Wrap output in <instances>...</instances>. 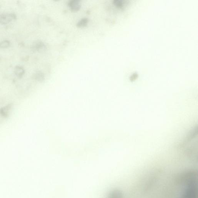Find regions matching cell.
<instances>
[{
    "mask_svg": "<svg viewBox=\"0 0 198 198\" xmlns=\"http://www.w3.org/2000/svg\"><path fill=\"white\" fill-rule=\"evenodd\" d=\"M14 72L16 76L18 77H21L25 73V70L22 67L17 66L15 68Z\"/></svg>",
    "mask_w": 198,
    "mask_h": 198,
    "instance_id": "cell-4",
    "label": "cell"
},
{
    "mask_svg": "<svg viewBox=\"0 0 198 198\" xmlns=\"http://www.w3.org/2000/svg\"><path fill=\"white\" fill-rule=\"evenodd\" d=\"M107 198H124V194L121 190L116 189L109 193Z\"/></svg>",
    "mask_w": 198,
    "mask_h": 198,
    "instance_id": "cell-3",
    "label": "cell"
},
{
    "mask_svg": "<svg viewBox=\"0 0 198 198\" xmlns=\"http://www.w3.org/2000/svg\"><path fill=\"white\" fill-rule=\"evenodd\" d=\"M34 77L38 81H41L43 80V76L42 75V73H36L34 75Z\"/></svg>",
    "mask_w": 198,
    "mask_h": 198,
    "instance_id": "cell-7",
    "label": "cell"
},
{
    "mask_svg": "<svg viewBox=\"0 0 198 198\" xmlns=\"http://www.w3.org/2000/svg\"><path fill=\"white\" fill-rule=\"evenodd\" d=\"M184 192L180 198H198V178H194L183 185Z\"/></svg>",
    "mask_w": 198,
    "mask_h": 198,
    "instance_id": "cell-1",
    "label": "cell"
},
{
    "mask_svg": "<svg viewBox=\"0 0 198 198\" xmlns=\"http://www.w3.org/2000/svg\"><path fill=\"white\" fill-rule=\"evenodd\" d=\"M69 6L72 10H78L80 7L79 4L77 1H73L69 3Z\"/></svg>",
    "mask_w": 198,
    "mask_h": 198,
    "instance_id": "cell-5",
    "label": "cell"
},
{
    "mask_svg": "<svg viewBox=\"0 0 198 198\" xmlns=\"http://www.w3.org/2000/svg\"><path fill=\"white\" fill-rule=\"evenodd\" d=\"M16 18L15 15L13 13H5L0 15V22L6 24Z\"/></svg>",
    "mask_w": 198,
    "mask_h": 198,
    "instance_id": "cell-2",
    "label": "cell"
},
{
    "mask_svg": "<svg viewBox=\"0 0 198 198\" xmlns=\"http://www.w3.org/2000/svg\"><path fill=\"white\" fill-rule=\"evenodd\" d=\"M88 22V20L87 19H82V20L80 22H79V26H85V25H86L87 23Z\"/></svg>",
    "mask_w": 198,
    "mask_h": 198,
    "instance_id": "cell-8",
    "label": "cell"
},
{
    "mask_svg": "<svg viewBox=\"0 0 198 198\" xmlns=\"http://www.w3.org/2000/svg\"><path fill=\"white\" fill-rule=\"evenodd\" d=\"M10 43L8 40H4L0 43V48H6L10 46Z\"/></svg>",
    "mask_w": 198,
    "mask_h": 198,
    "instance_id": "cell-6",
    "label": "cell"
}]
</instances>
